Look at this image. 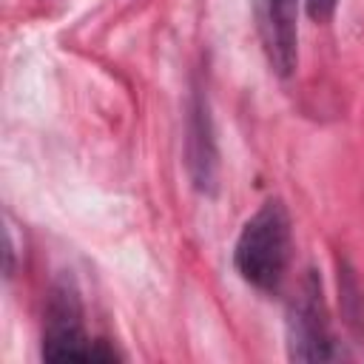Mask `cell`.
<instances>
[{
    "label": "cell",
    "mask_w": 364,
    "mask_h": 364,
    "mask_svg": "<svg viewBox=\"0 0 364 364\" xmlns=\"http://www.w3.org/2000/svg\"><path fill=\"white\" fill-rule=\"evenodd\" d=\"M43 358H51V361L114 358V353L105 350L102 341H88L82 330V304L71 282H57L48 293L46 324H43Z\"/></svg>",
    "instance_id": "7a4b0ae2"
},
{
    "label": "cell",
    "mask_w": 364,
    "mask_h": 364,
    "mask_svg": "<svg viewBox=\"0 0 364 364\" xmlns=\"http://www.w3.org/2000/svg\"><path fill=\"white\" fill-rule=\"evenodd\" d=\"M287 350L293 361H330L338 355L321 296V282L313 270H307L299 293L287 307Z\"/></svg>",
    "instance_id": "3957f363"
},
{
    "label": "cell",
    "mask_w": 364,
    "mask_h": 364,
    "mask_svg": "<svg viewBox=\"0 0 364 364\" xmlns=\"http://www.w3.org/2000/svg\"><path fill=\"white\" fill-rule=\"evenodd\" d=\"M264 54L276 74L290 77L296 68V0H259L256 9Z\"/></svg>",
    "instance_id": "277c9868"
},
{
    "label": "cell",
    "mask_w": 364,
    "mask_h": 364,
    "mask_svg": "<svg viewBox=\"0 0 364 364\" xmlns=\"http://www.w3.org/2000/svg\"><path fill=\"white\" fill-rule=\"evenodd\" d=\"M290 247L293 236L287 208L279 199H270L245 222L236 239L233 262L247 284L270 293L284 279V270L290 264Z\"/></svg>",
    "instance_id": "6da1fadb"
},
{
    "label": "cell",
    "mask_w": 364,
    "mask_h": 364,
    "mask_svg": "<svg viewBox=\"0 0 364 364\" xmlns=\"http://www.w3.org/2000/svg\"><path fill=\"white\" fill-rule=\"evenodd\" d=\"M304 3H307L310 20H316V23H327L338 6V0H304Z\"/></svg>",
    "instance_id": "5b68a950"
}]
</instances>
